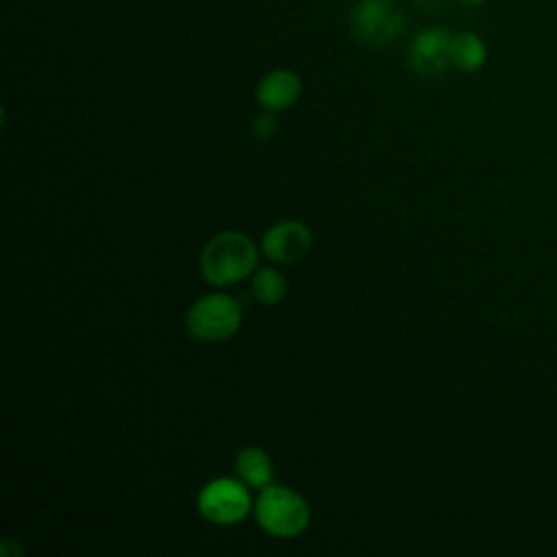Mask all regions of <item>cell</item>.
<instances>
[{
  "label": "cell",
  "instance_id": "9c48e42d",
  "mask_svg": "<svg viewBox=\"0 0 557 557\" xmlns=\"http://www.w3.org/2000/svg\"><path fill=\"white\" fill-rule=\"evenodd\" d=\"M235 472L246 485L257 487V490L268 487L272 483V476H274L272 459L259 446H246L237 453Z\"/></svg>",
  "mask_w": 557,
  "mask_h": 557
},
{
  "label": "cell",
  "instance_id": "5bb4252c",
  "mask_svg": "<svg viewBox=\"0 0 557 557\" xmlns=\"http://www.w3.org/2000/svg\"><path fill=\"white\" fill-rule=\"evenodd\" d=\"M387 2H396V0H387Z\"/></svg>",
  "mask_w": 557,
  "mask_h": 557
},
{
  "label": "cell",
  "instance_id": "5b68a950",
  "mask_svg": "<svg viewBox=\"0 0 557 557\" xmlns=\"http://www.w3.org/2000/svg\"><path fill=\"white\" fill-rule=\"evenodd\" d=\"M403 15L387 0H359L350 11L352 35L372 48L392 44L403 33Z\"/></svg>",
  "mask_w": 557,
  "mask_h": 557
},
{
  "label": "cell",
  "instance_id": "52a82bcc",
  "mask_svg": "<svg viewBox=\"0 0 557 557\" xmlns=\"http://www.w3.org/2000/svg\"><path fill=\"white\" fill-rule=\"evenodd\" d=\"M313 244L311 231L296 220H283L272 224L263 239H261V250L270 261L276 263H294L300 261Z\"/></svg>",
  "mask_w": 557,
  "mask_h": 557
},
{
  "label": "cell",
  "instance_id": "6da1fadb",
  "mask_svg": "<svg viewBox=\"0 0 557 557\" xmlns=\"http://www.w3.org/2000/svg\"><path fill=\"white\" fill-rule=\"evenodd\" d=\"M257 268V246L239 231L218 233L200 252V274L207 283L226 287L239 283Z\"/></svg>",
  "mask_w": 557,
  "mask_h": 557
},
{
  "label": "cell",
  "instance_id": "277c9868",
  "mask_svg": "<svg viewBox=\"0 0 557 557\" xmlns=\"http://www.w3.org/2000/svg\"><path fill=\"white\" fill-rule=\"evenodd\" d=\"M244 485L246 483L242 479L228 476H220L202 485L196 498L200 516L218 527H231L242 522L252 509L250 494Z\"/></svg>",
  "mask_w": 557,
  "mask_h": 557
},
{
  "label": "cell",
  "instance_id": "7a4b0ae2",
  "mask_svg": "<svg viewBox=\"0 0 557 557\" xmlns=\"http://www.w3.org/2000/svg\"><path fill=\"white\" fill-rule=\"evenodd\" d=\"M252 509L257 524L274 537H296L309 527L311 520L307 500L298 492L274 483L261 490Z\"/></svg>",
  "mask_w": 557,
  "mask_h": 557
},
{
  "label": "cell",
  "instance_id": "3957f363",
  "mask_svg": "<svg viewBox=\"0 0 557 557\" xmlns=\"http://www.w3.org/2000/svg\"><path fill=\"white\" fill-rule=\"evenodd\" d=\"M242 324V305L226 294L200 296L185 315V329L200 342L231 339Z\"/></svg>",
  "mask_w": 557,
  "mask_h": 557
},
{
  "label": "cell",
  "instance_id": "4fadbf2b",
  "mask_svg": "<svg viewBox=\"0 0 557 557\" xmlns=\"http://www.w3.org/2000/svg\"><path fill=\"white\" fill-rule=\"evenodd\" d=\"M459 2H463V4H468V7H476V4H483L485 0H459Z\"/></svg>",
  "mask_w": 557,
  "mask_h": 557
},
{
  "label": "cell",
  "instance_id": "7c38bea8",
  "mask_svg": "<svg viewBox=\"0 0 557 557\" xmlns=\"http://www.w3.org/2000/svg\"><path fill=\"white\" fill-rule=\"evenodd\" d=\"M276 133V120L272 115V111H265V113H259L255 120H252V135L261 141L270 139L272 135Z\"/></svg>",
  "mask_w": 557,
  "mask_h": 557
},
{
  "label": "cell",
  "instance_id": "8992f818",
  "mask_svg": "<svg viewBox=\"0 0 557 557\" xmlns=\"http://www.w3.org/2000/svg\"><path fill=\"white\" fill-rule=\"evenodd\" d=\"M453 35L442 26L420 30L409 46V65L424 78L440 76L450 65Z\"/></svg>",
  "mask_w": 557,
  "mask_h": 557
},
{
  "label": "cell",
  "instance_id": "30bf717a",
  "mask_svg": "<svg viewBox=\"0 0 557 557\" xmlns=\"http://www.w3.org/2000/svg\"><path fill=\"white\" fill-rule=\"evenodd\" d=\"M485 59H487V48L479 35L470 30L453 35L450 65H455L461 72H476L485 63Z\"/></svg>",
  "mask_w": 557,
  "mask_h": 557
},
{
  "label": "cell",
  "instance_id": "8fae6325",
  "mask_svg": "<svg viewBox=\"0 0 557 557\" xmlns=\"http://www.w3.org/2000/svg\"><path fill=\"white\" fill-rule=\"evenodd\" d=\"M250 292L255 296L257 302L261 305H276L285 298L287 285H285V276L274 270V268H261L252 274V283H250Z\"/></svg>",
  "mask_w": 557,
  "mask_h": 557
},
{
  "label": "cell",
  "instance_id": "ba28073f",
  "mask_svg": "<svg viewBox=\"0 0 557 557\" xmlns=\"http://www.w3.org/2000/svg\"><path fill=\"white\" fill-rule=\"evenodd\" d=\"M300 78L296 72L292 70H272L268 72L259 85H257V102L265 109V111H272V113H278V111H285L289 109L298 98H300Z\"/></svg>",
  "mask_w": 557,
  "mask_h": 557
}]
</instances>
